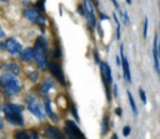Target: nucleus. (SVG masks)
<instances>
[{"instance_id": "nucleus-9", "label": "nucleus", "mask_w": 160, "mask_h": 139, "mask_svg": "<svg viewBox=\"0 0 160 139\" xmlns=\"http://www.w3.org/2000/svg\"><path fill=\"white\" fill-rule=\"evenodd\" d=\"M44 135L48 139H66V135L58 126H54V125H45Z\"/></svg>"}, {"instance_id": "nucleus-31", "label": "nucleus", "mask_w": 160, "mask_h": 139, "mask_svg": "<svg viewBox=\"0 0 160 139\" xmlns=\"http://www.w3.org/2000/svg\"><path fill=\"white\" fill-rule=\"evenodd\" d=\"M1 38H5V33H4V30H2V28L0 26V39Z\"/></svg>"}, {"instance_id": "nucleus-14", "label": "nucleus", "mask_w": 160, "mask_h": 139, "mask_svg": "<svg viewBox=\"0 0 160 139\" xmlns=\"http://www.w3.org/2000/svg\"><path fill=\"white\" fill-rule=\"evenodd\" d=\"M44 110H45V113L54 120V121H58L59 119H58V115L52 111V108H51V101H50V99H45L44 100Z\"/></svg>"}, {"instance_id": "nucleus-2", "label": "nucleus", "mask_w": 160, "mask_h": 139, "mask_svg": "<svg viewBox=\"0 0 160 139\" xmlns=\"http://www.w3.org/2000/svg\"><path fill=\"white\" fill-rule=\"evenodd\" d=\"M48 53H49V44L44 36H39L35 45H34V60L36 61L38 66L41 70L48 69Z\"/></svg>"}, {"instance_id": "nucleus-21", "label": "nucleus", "mask_w": 160, "mask_h": 139, "mask_svg": "<svg viewBox=\"0 0 160 139\" xmlns=\"http://www.w3.org/2000/svg\"><path fill=\"white\" fill-rule=\"evenodd\" d=\"M139 96H140L141 101H142L144 104H146V94H145V91H144L142 88H139Z\"/></svg>"}, {"instance_id": "nucleus-8", "label": "nucleus", "mask_w": 160, "mask_h": 139, "mask_svg": "<svg viewBox=\"0 0 160 139\" xmlns=\"http://www.w3.org/2000/svg\"><path fill=\"white\" fill-rule=\"evenodd\" d=\"M82 6L85 9V16L88 20L89 28H94L96 24V18H95V11H94V5L90 0H84Z\"/></svg>"}, {"instance_id": "nucleus-22", "label": "nucleus", "mask_w": 160, "mask_h": 139, "mask_svg": "<svg viewBox=\"0 0 160 139\" xmlns=\"http://www.w3.org/2000/svg\"><path fill=\"white\" fill-rule=\"evenodd\" d=\"M130 133H131V128H130L129 125H126V126L122 128V135H124V136H129Z\"/></svg>"}, {"instance_id": "nucleus-30", "label": "nucleus", "mask_w": 160, "mask_h": 139, "mask_svg": "<svg viewBox=\"0 0 160 139\" xmlns=\"http://www.w3.org/2000/svg\"><path fill=\"white\" fill-rule=\"evenodd\" d=\"M115 113H116V115H118V116H121V114H122L121 108H116V109H115Z\"/></svg>"}, {"instance_id": "nucleus-3", "label": "nucleus", "mask_w": 160, "mask_h": 139, "mask_svg": "<svg viewBox=\"0 0 160 139\" xmlns=\"http://www.w3.org/2000/svg\"><path fill=\"white\" fill-rule=\"evenodd\" d=\"M22 110L24 106L20 104H15V103H6L5 105H2V111L5 114V119L16 126H22L24 125V116H22Z\"/></svg>"}, {"instance_id": "nucleus-11", "label": "nucleus", "mask_w": 160, "mask_h": 139, "mask_svg": "<svg viewBox=\"0 0 160 139\" xmlns=\"http://www.w3.org/2000/svg\"><path fill=\"white\" fill-rule=\"evenodd\" d=\"M100 73H101V79L102 81H106L109 85L112 84V74H111V68L106 61H100Z\"/></svg>"}, {"instance_id": "nucleus-6", "label": "nucleus", "mask_w": 160, "mask_h": 139, "mask_svg": "<svg viewBox=\"0 0 160 139\" xmlns=\"http://www.w3.org/2000/svg\"><path fill=\"white\" fill-rule=\"evenodd\" d=\"M4 49L9 53V54H11V55H20V53L22 51V46H21V44L16 40V39H14V38H9V39H6L5 40V43H4Z\"/></svg>"}, {"instance_id": "nucleus-33", "label": "nucleus", "mask_w": 160, "mask_h": 139, "mask_svg": "<svg viewBox=\"0 0 160 139\" xmlns=\"http://www.w3.org/2000/svg\"><path fill=\"white\" fill-rule=\"evenodd\" d=\"M115 59H116V64L120 66V65H121V59H120L119 56H115Z\"/></svg>"}, {"instance_id": "nucleus-1", "label": "nucleus", "mask_w": 160, "mask_h": 139, "mask_svg": "<svg viewBox=\"0 0 160 139\" xmlns=\"http://www.w3.org/2000/svg\"><path fill=\"white\" fill-rule=\"evenodd\" d=\"M0 89L6 98H11L20 93L21 83L15 75L10 73H4L0 76Z\"/></svg>"}, {"instance_id": "nucleus-24", "label": "nucleus", "mask_w": 160, "mask_h": 139, "mask_svg": "<svg viewBox=\"0 0 160 139\" xmlns=\"http://www.w3.org/2000/svg\"><path fill=\"white\" fill-rule=\"evenodd\" d=\"M112 1V4H114V6H115V9L119 11V14H120V16L122 15V11H121V9H120V6H119V4H118V0H111Z\"/></svg>"}, {"instance_id": "nucleus-17", "label": "nucleus", "mask_w": 160, "mask_h": 139, "mask_svg": "<svg viewBox=\"0 0 160 139\" xmlns=\"http://www.w3.org/2000/svg\"><path fill=\"white\" fill-rule=\"evenodd\" d=\"M109 130V116L104 115L102 120H101V135H105Z\"/></svg>"}, {"instance_id": "nucleus-29", "label": "nucleus", "mask_w": 160, "mask_h": 139, "mask_svg": "<svg viewBox=\"0 0 160 139\" xmlns=\"http://www.w3.org/2000/svg\"><path fill=\"white\" fill-rule=\"evenodd\" d=\"M94 56H95V61H96L98 64H100V59H99V53H98V50L94 51Z\"/></svg>"}, {"instance_id": "nucleus-15", "label": "nucleus", "mask_w": 160, "mask_h": 139, "mask_svg": "<svg viewBox=\"0 0 160 139\" xmlns=\"http://www.w3.org/2000/svg\"><path fill=\"white\" fill-rule=\"evenodd\" d=\"M4 68L8 70V73H10V74H12V75H19L20 74V66L16 64V63H8V64H5L4 65Z\"/></svg>"}, {"instance_id": "nucleus-20", "label": "nucleus", "mask_w": 160, "mask_h": 139, "mask_svg": "<svg viewBox=\"0 0 160 139\" xmlns=\"http://www.w3.org/2000/svg\"><path fill=\"white\" fill-rule=\"evenodd\" d=\"M38 76H39V73H38L36 70H32V71L29 73V78H30L31 81H34V83L38 80Z\"/></svg>"}, {"instance_id": "nucleus-26", "label": "nucleus", "mask_w": 160, "mask_h": 139, "mask_svg": "<svg viewBox=\"0 0 160 139\" xmlns=\"http://www.w3.org/2000/svg\"><path fill=\"white\" fill-rule=\"evenodd\" d=\"M44 3H45V0H41V1L39 0V1H38V9L41 10V11L45 10V8H44Z\"/></svg>"}, {"instance_id": "nucleus-5", "label": "nucleus", "mask_w": 160, "mask_h": 139, "mask_svg": "<svg viewBox=\"0 0 160 139\" xmlns=\"http://www.w3.org/2000/svg\"><path fill=\"white\" fill-rule=\"evenodd\" d=\"M24 16H25V19H28L29 21H31V23H34V24H36V25H39V26H41V28H44L45 26V24H46V19L40 14V11L39 10H36V9H31V8H28V9H25L24 10Z\"/></svg>"}, {"instance_id": "nucleus-12", "label": "nucleus", "mask_w": 160, "mask_h": 139, "mask_svg": "<svg viewBox=\"0 0 160 139\" xmlns=\"http://www.w3.org/2000/svg\"><path fill=\"white\" fill-rule=\"evenodd\" d=\"M54 86H55L54 78L48 76V78H45V79L41 81L40 86H39V94L42 95V96H46V95L50 93V90L54 89Z\"/></svg>"}, {"instance_id": "nucleus-25", "label": "nucleus", "mask_w": 160, "mask_h": 139, "mask_svg": "<svg viewBox=\"0 0 160 139\" xmlns=\"http://www.w3.org/2000/svg\"><path fill=\"white\" fill-rule=\"evenodd\" d=\"M70 110H71V113H72V115L75 116V119H76V120L79 121V116H78V111H76V106H75V105H72Z\"/></svg>"}, {"instance_id": "nucleus-16", "label": "nucleus", "mask_w": 160, "mask_h": 139, "mask_svg": "<svg viewBox=\"0 0 160 139\" xmlns=\"http://www.w3.org/2000/svg\"><path fill=\"white\" fill-rule=\"evenodd\" d=\"M126 94H128V99H129V103H130V106H131L132 113H134L135 115H138V108H136V103H135V100H134L132 94L130 93V90H128V91H126Z\"/></svg>"}, {"instance_id": "nucleus-38", "label": "nucleus", "mask_w": 160, "mask_h": 139, "mask_svg": "<svg viewBox=\"0 0 160 139\" xmlns=\"http://www.w3.org/2000/svg\"><path fill=\"white\" fill-rule=\"evenodd\" d=\"M0 1H8V0H0Z\"/></svg>"}, {"instance_id": "nucleus-39", "label": "nucleus", "mask_w": 160, "mask_h": 139, "mask_svg": "<svg viewBox=\"0 0 160 139\" xmlns=\"http://www.w3.org/2000/svg\"><path fill=\"white\" fill-rule=\"evenodd\" d=\"M159 6H160V3H159Z\"/></svg>"}, {"instance_id": "nucleus-23", "label": "nucleus", "mask_w": 160, "mask_h": 139, "mask_svg": "<svg viewBox=\"0 0 160 139\" xmlns=\"http://www.w3.org/2000/svg\"><path fill=\"white\" fill-rule=\"evenodd\" d=\"M121 19L124 21V24H129V15L126 11H122V15H121Z\"/></svg>"}, {"instance_id": "nucleus-34", "label": "nucleus", "mask_w": 160, "mask_h": 139, "mask_svg": "<svg viewBox=\"0 0 160 139\" xmlns=\"http://www.w3.org/2000/svg\"><path fill=\"white\" fill-rule=\"evenodd\" d=\"M111 139H119V136H118V134H115V133H114V134L111 135Z\"/></svg>"}, {"instance_id": "nucleus-27", "label": "nucleus", "mask_w": 160, "mask_h": 139, "mask_svg": "<svg viewBox=\"0 0 160 139\" xmlns=\"http://www.w3.org/2000/svg\"><path fill=\"white\" fill-rule=\"evenodd\" d=\"M78 13H79L80 15H84V16H85V9H84L82 5H79V6H78Z\"/></svg>"}, {"instance_id": "nucleus-7", "label": "nucleus", "mask_w": 160, "mask_h": 139, "mask_svg": "<svg viewBox=\"0 0 160 139\" xmlns=\"http://www.w3.org/2000/svg\"><path fill=\"white\" fill-rule=\"evenodd\" d=\"M48 69L50 70V73L52 74V76H54L60 84H62V85L66 84L65 75H64V73H62V69H61V66H60L58 63H55V61H49Z\"/></svg>"}, {"instance_id": "nucleus-13", "label": "nucleus", "mask_w": 160, "mask_h": 139, "mask_svg": "<svg viewBox=\"0 0 160 139\" xmlns=\"http://www.w3.org/2000/svg\"><path fill=\"white\" fill-rule=\"evenodd\" d=\"M20 59L25 63H30L34 60V48H25L20 53Z\"/></svg>"}, {"instance_id": "nucleus-36", "label": "nucleus", "mask_w": 160, "mask_h": 139, "mask_svg": "<svg viewBox=\"0 0 160 139\" xmlns=\"http://www.w3.org/2000/svg\"><path fill=\"white\" fill-rule=\"evenodd\" d=\"M2 48H4V44H2V43H1V41H0V50H1V49H2Z\"/></svg>"}, {"instance_id": "nucleus-32", "label": "nucleus", "mask_w": 160, "mask_h": 139, "mask_svg": "<svg viewBox=\"0 0 160 139\" xmlns=\"http://www.w3.org/2000/svg\"><path fill=\"white\" fill-rule=\"evenodd\" d=\"M108 19V16L106 15H104L102 13H100V20H106Z\"/></svg>"}, {"instance_id": "nucleus-28", "label": "nucleus", "mask_w": 160, "mask_h": 139, "mask_svg": "<svg viewBox=\"0 0 160 139\" xmlns=\"http://www.w3.org/2000/svg\"><path fill=\"white\" fill-rule=\"evenodd\" d=\"M112 94H114V96L115 98H118V85L116 84H112Z\"/></svg>"}, {"instance_id": "nucleus-4", "label": "nucleus", "mask_w": 160, "mask_h": 139, "mask_svg": "<svg viewBox=\"0 0 160 139\" xmlns=\"http://www.w3.org/2000/svg\"><path fill=\"white\" fill-rule=\"evenodd\" d=\"M25 103H26L28 110H29L32 115H35L39 120H44V119H45V110L42 109L41 104L39 103L38 98H36L34 94H31V93L26 94V96H25Z\"/></svg>"}, {"instance_id": "nucleus-10", "label": "nucleus", "mask_w": 160, "mask_h": 139, "mask_svg": "<svg viewBox=\"0 0 160 139\" xmlns=\"http://www.w3.org/2000/svg\"><path fill=\"white\" fill-rule=\"evenodd\" d=\"M120 55H121V68H122V74H124V79L126 80V83L131 84V73H130V66H129V61L128 58L124 54V45L120 44Z\"/></svg>"}, {"instance_id": "nucleus-18", "label": "nucleus", "mask_w": 160, "mask_h": 139, "mask_svg": "<svg viewBox=\"0 0 160 139\" xmlns=\"http://www.w3.org/2000/svg\"><path fill=\"white\" fill-rule=\"evenodd\" d=\"M112 18H114V21L116 23V39L118 40H120V23H119V19H118V16L115 15V14H112Z\"/></svg>"}, {"instance_id": "nucleus-37", "label": "nucleus", "mask_w": 160, "mask_h": 139, "mask_svg": "<svg viewBox=\"0 0 160 139\" xmlns=\"http://www.w3.org/2000/svg\"><path fill=\"white\" fill-rule=\"evenodd\" d=\"M2 110V105H1V103H0V111Z\"/></svg>"}, {"instance_id": "nucleus-35", "label": "nucleus", "mask_w": 160, "mask_h": 139, "mask_svg": "<svg viewBox=\"0 0 160 139\" xmlns=\"http://www.w3.org/2000/svg\"><path fill=\"white\" fill-rule=\"evenodd\" d=\"M1 129H2V120L0 119V130H1Z\"/></svg>"}, {"instance_id": "nucleus-19", "label": "nucleus", "mask_w": 160, "mask_h": 139, "mask_svg": "<svg viewBox=\"0 0 160 139\" xmlns=\"http://www.w3.org/2000/svg\"><path fill=\"white\" fill-rule=\"evenodd\" d=\"M148 26H149V19L145 18V20H144V31H142L144 39H146V36H148Z\"/></svg>"}, {"instance_id": "nucleus-40", "label": "nucleus", "mask_w": 160, "mask_h": 139, "mask_svg": "<svg viewBox=\"0 0 160 139\" xmlns=\"http://www.w3.org/2000/svg\"><path fill=\"white\" fill-rule=\"evenodd\" d=\"M38 139H40V138H38Z\"/></svg>"}]
</instances>
